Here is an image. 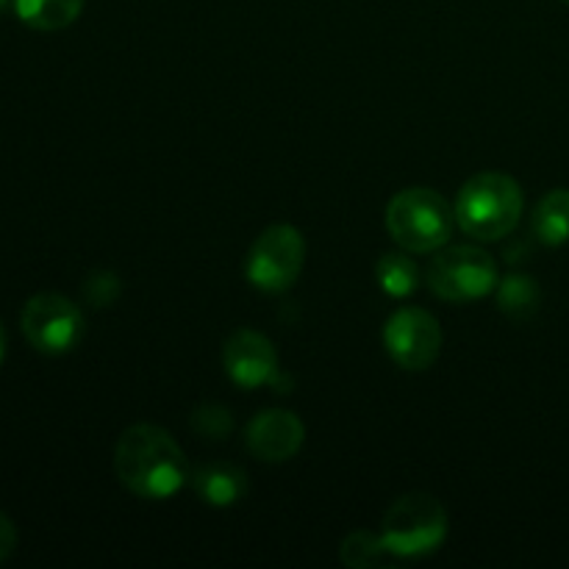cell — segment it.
<instances>
[{
	"mask_svg": "<svg viewBox=\"0 0 569 569\" xmlns=\"http://www.w3.org/2000/svg\"><path fill=\"white\" fill-rule=\"evenodd\" d=\"M114 472L122 487L144 500H167L192 481L181 445L159 426L126 428L114 448Z\"/></svg>",
	"mask_w": 569,
	"mask_h": 569,
	"instance_id": "cell-1",
	"label": "cell"
},
{
	"mask_svg": "<svg viewBox=\"0 0 569 569\" xmlns=\"http://www.w3.org/2000/svg\"><path fill=\"white\" fill-rule=\"evenodd\" d=\"M526 198L520 183L506 172H478L456 198V226L478 242H498L520 226Z\"/></svg>",
	"mask_w": 569,
	"mask_h": 569,
	"instance_id": "cell-2",
	"label": "cell"
},
{
	"mask_svg": "<svg viewBox=\"0 0 569 569\" xmlns=\"http://www.w3.org/2000/svg\"><path fill=\"white\" fill-rule=\"evenodd\" d=\"M456 211L437 189L411 187L387 206V231L409 253H437L453 233Z\"/></svg>",
	"mask_w": 569,
	"mask_h": 569,
	"instance_id": "cell-3",
	"label": "cell"
},
{
	"mask_svg": "<svg viewBox=\"0 0 569 569\" xmlns=\"http://www.w3.org/2000/svg\"><path fill=\"white\" fill-rule=\"evenodd\" d=\"M381 537L395 559L431 556L448 539V511L433 495H403L383 515Z\"/></svg>",
	"mask_w": 569,
	"mask_h": 569,
	"instance_id": "cell-4",
	"label": "cell"
},
{
	"mask_svg": "<svg viewBox=\"0 0 569 569\" xmlns=\"http://www.w3.org/2000/svg\"><path fill=\"white\" fill-rule=\"evenodd\" d=\"M426 283L437 298L448 303H472L487 298L500 283L498 264L492 256L472 244H453L439 248L428 261Z\"/></svg>",
	"mask_w": 569,
	"mask_h": 569,
	"instance_id": "cell-5",
	"label": "cell"
},
{
	"mask_svg": "<svg viewBox=\"0 0 569 569\" xmlns=\"http://www.w3.org/2000/svg\"><path fill=\"white\" fill-rule=\"evenodd\" d=\"M306 264V239L289 222L264 228L250 248L244 276L259 292H287L295 287Z\"/></svg>",
	"mask_w": 569,
	"mask_h": 569,
	"instance_id": "cell-6",
	"label": "cell"
},
{
	"mask_svg": "<svg viewBox=\"0 0 569 569\" xmlns=\"http://www.w3.org/2000/svg\"><path fill=\"white\" fill-rule=\"evenodd\" d=\"M20 326L31 348L44 356L70 353L87 333L83 311L70 298L56 292L33 295L22 309Z\"/></svg>",
	"mask_w": 569,
	"mask_h": 569,
	"instance_id": "cell-7",
	"label": "cell"
},
{
	"mask_svg": "<svg viewBox=\"0 0 569 569\" xmlns=\"http://www.w3.org/2000/svg\"><path fill=\"white\" fill-rule=\"evenodd\" d=\"M387 353L406 372H422L442 353V328L437 317L417 306H403L383 326Z\"/></svg>",
	"mask_w": 569,
	"mask_h": 569,
	"instance_id": "cell-8",
	"label": "cell"
},
{
	"mask_svg": "<svg viewBox=\"0 0 569 569\" xmlns=\"http://www.w3.org/2000/svg\"><path fill=\"white\" fill-rule=\"evenodd\" d=\"M228 378L242 389H259L278 376L276 345L253 328H239L222 348Z\"/></svg>",
	"mask_w": 569,
	"mask_h": 569,
	"instance_id": "cell-9",
	"label": "cell"
},
{
	"mask_svg": "<svg viewBox=\"0 0 569 569\" xmlns=\"http://www.w3.org/2000/svg\"><path fill=\"white\" fill-rule=\"evenodd\" d=\"M244 442H248V450L259 461L281 465V461L295 459L298 450L303 448L306 426L295 411H287V409L259 411V415L248 422Z\"/></svg>",
	"mask_w": 569,
	"mask_h": 569,
	"instance_id": "cell-10",
	"label": "cell"
},
{
	"mask_svg": "<svg viewBox=\"0 0 569 569\" xmlns=\"http://www.w3.org/2000/svg\"><path fill=\"white\" fill-rule=\"evenodd\" d=\"M192 487L214 509H228L248 495V476L239 467L214 461L192 472Z\"/></svg>",
	"mask_w": 569,
	"mask_h": 569,
	"instance_id": "cell-11",
	"label": "cell"
},
{
	"mask_svg": "<svg viewBox=\"0 0 569 569\" xmlns=\"http://www.w3.org/2000/svg\"><path fill=\"white\" fill-rule=\"evenodd\" d=\"M533 237L548 248L569 242V189H553L533 209Z\"/></svg>",
	"mask_w": 569,
	"mask_h": 569,
	"instance_id": "cell-12",
	"label": "cell"
},
{
	"mask_svg": "<svg viewBox=\"0 0 569 569\" xmlns=\"http://www.w3.org/2000/svg\"><path fill=\"white\" fill-rule=\"evenodd\" d=\"M14 11L33 31H61L81 17L83 0H14Z\"/></svg>",
	"mask_w": 569,
	"mask_h": 569,
	"instance_id": "cell-13",
	"label": "cell"
},
{
	"mask_svg": "<svg viewBox=\"0 0 569 569\" xmlns=\"http://www.w3.org/2000/svg\"><path fill=\"white\" fill-rule=\"evenodd\" d=\"M539 300L542 292L531 276H509L498 283V309L515 320H528L537 315Z\"/></svg>",
	"mask_w": 569,
	"mask_h": 569,
	"instance_id": "cell-14",
	"label": "cell"
},
{
	"mask_svg": "<svg viewBox=\"0 0 569 569\" xmlns=\"http://www.w3.org/2000/svg\"><path fill=\"white\" fill-rule=\"evenodd\" d=\"M376 278L381 283V289L392 298H409L411 292L420 283V270H417L415 259L406 253H387L376 264Z\"/></svg>",
	"mask_w": 569,
	"mask_h": 569,
	"instance_id": "cell-15",
	"label": "cell"
},
{
	"mask_svg": "<svg viewBox=\"0 0 569 569\" xmlns=\"http://www.w3.org/2000/svg\"><path fill=\"white\" fill-rule=\"evenodd\" d=\"M389 548L381 533L372 531H353L339 545V559L350 569H372L389 559Z\"/></svg>",
	"mask_w": 569,
	"mask_h": 569,
	"instance_id": "cell-16",
	"label": "cell"
},
{
	"mask_svg": "<svg viewBox=\"0 0 569 569\" xmlns=\"http://www.w3.org/2000/svg\"><path fill=\"white\" fill-rule=\"evenodd\" d=\"M192 428L198 433H203L206 439H226L233 431V417L226 406L203 403L194 409Z\"/></svg>",
	"mask_w": 569,
	"mask_h": 569,
	"instance_id": "cell-17",
	"label": "cell"
},
{
	"mask_svg": "<svg viewBox=\"0 0 569 569\" xmlns=\"http://www.w3.org/2000/svg\"><path fill=\"white\" fill-rule=\"evenodd\" d=\"M83 298L92 306L103 309V306H111L117 298H120V278L109 270L92 272L83 283Z\"/></svg>",
	"mask_w": 569,
	"mask_h": 569,
	"instance_id": "cell-18",
	"label": "cell"
},
{
	"mask_svg": "<svg viewBox=\"0 0 569 569\" xmlns=\"http://www.w3.org/2000/svg\"><path fill=\"white\" fill-rule=\"evenodd\" d=\"M14 548H17L14 522H11L6 515H0V565H3L11 553H14Z\"/></svg>",
	"mask_w": 569,
	"mask_h": 569,
	"instance_id": "cell-19",
	"label": "cell"
},
{
	"mask_svg": "<svg viewBox=\"0 0 569 569\" xmlns=\"http://www.w3.org/2000/svg\"><path fill=\"white\" fill-rule=\"evenodd\" d=\"M3 356H6V328L0 322V365H3Z\"/></svg>",
	"mask_w": 569,
	"mask_h": 569,
	"instance_id": "cell-20",
	"label": "cell"
},
{
	"mask_svg": "<svg viewBox=\"0 0 569 569\" xmlns=\"http://www.w3.org/2000/svg\"><path fill=\"white\" fill-rule=\"evenodd\" d=\"M6 3H9V0H0V9H3V6H6Z\"/></svg>",
	"mask_w": 569,
	"mask_h": 569,
	"instance_id": "cell-21",
	"label": "cell"
},
{
	"mask_svg": "<svg viewBox=\"0 0 569 569\" xmlns=\"http://www.w3.org/2000/svg\"><path fill=\"white\" fill-rule=\"evenodd\" d=\"M565 3H567V6H569V0H565Z\"/></svg>",
	"mask_w": 569,
	"mask_h": 569,
	"instance_id": "cell-22",
	"label": "cell"
}]
</instances>
